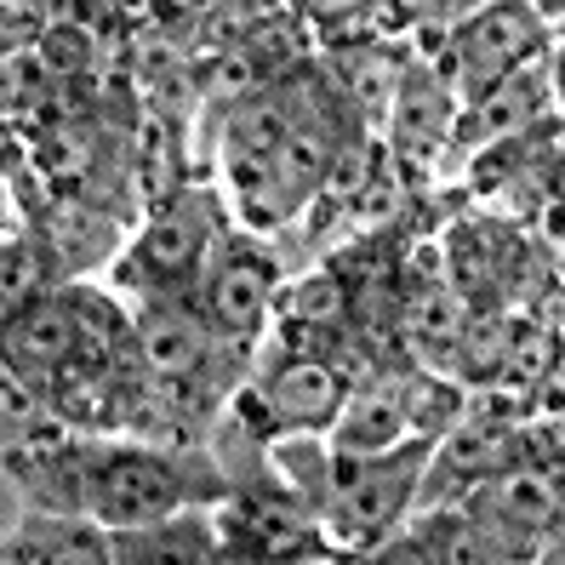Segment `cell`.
I'll return each mask as SVG.
<instances>
[{"mask_svg":"<svg viewBox=\"0 0 565 565\" xmlns=\"http://www.w3.org/2000/svg\"><path fill=\"white\" fill-rule=\"evenodd\" d=\"M7 315H12V309H7V297H0V326H7Z\"/></svg>","mask_w":565,"mask_h":565,"instance_id":"cell-22","label":"cell"},{"mask_svg":"<svg viewBox=\"0 0 565 565\" xmlns=\"http://www.w3.org/2000/svg\"><path fill=\"white\" fill-rule=\"evenodd\" d=\"M423 525L440 548V565H497L491 548L480 543V531L462 520L457 509H423Z\"/></svg>","mask_w":565,"mask_h":565,"instance_id":"cell-19","label":"cell"},{"mask_svg":"<svg viewBox=\"0 0 565 565\" xmlns=\"http://www.w3.org/2000/svg\"><path fill=\"white\" fill-rule=\"evenodd\" d=\"M12 565H115L109 531L92 520H63V514H35L7 548Z\"/></svg>","mask_w":565,"mask_h":565,"instance_id":"cell-15","label":"cell"},{"mask_svg":"<svg viewBox=\"0 0 565 565\" xmlns=\"http://www.w3.org/2000/svg\"><path fill=\"white\" fill-rule=\"evenodd\" d=\"M469 303L446 286V280H423L401 291V315H394V331L406 338V354H417L423 372H451L457 338L469 326Z\"/></svg>","mask_w":565,"mask_h":565,"instance_id":"cell-14","label":"cell"},{"mask_svg":"<svg viewBox=\"0 0 565 565\" xmlns=\"http://www.w3.org/2000/svg\"><path fill=\"white\" fill-rule=\"evenodd\" d=\"M343 372L326 354L286 349L269 372L246 383V412H257V435H326L343 412Z\"/></svg>","mask_w":565,"mask_h":565,"instance_id":"cell-6","label":"cell"},{"mask_svg":"<svg viewBox=\"0 0 565 565\" xmlns=\"http://www.w3.org/2000/svg\"><path fill=\"white\" fill-rule=\"evenodd\" d=\"M52 428V406L46 394L29 383L18 365L0 360V446H23V440H41Z\"/></svg>","mask_w":565,"mask_h":565,"instance_id":"cell-18","label":"cell"},{"mask_svg":"<svg viewBox=\"0 0 565 565\" xmlns=\"http://www.w3.org/2000/svg\"><path fill=\"white\" fill-rule=\"evenodd\" d=\"M0 360L35 383L41 394L81 360V320H75V286H57L35 303H23L0 326Z\"/></svg>","mask_w":565,"mask_h":565,"instance_id":"cell-10","label":"cell"},{"mask_svg":"<svg viewBox=\"0 0 565 565\" xmlns=\"http://www.w3.org/2000/svg\"><path fill=\"white\" fill-rule=\"evenodd\" d=\"M178 509H194V491L178 457L154 446H86L81 514L104 531H138Z\"/></svg>","mask_w":565,"mask_h":565,"instance_id":"cell-2","label":"cell"},{"mask_svg":"<svg viewBox=\"0 0 565 565\" xmlns=\"http://www.w3.org/2000/svg\"><path fill=\"white\" fill-rule=\"evenodd\" d=\"M217 331L189 297H143L131 315V343L115 360V377H149L160 388H201L217 354Z\"/></svg>","mask_w":565,"mask_h":565,"instance_id":"cell-5","label":"cell"},{"mask_svg":"<svg viewBox=\"0 0 565 565\" xmlns=\"http://www.w3.org/2000/svg\"><path fill=\"white\" fill-rule=\"evenodd\" d=\"M326 559V554H320ZM223 565H286V559H263V554H235V548H223ZM303 565H315V559H303Z\"/></svg>","mask_w":565,"mask_h":565,"instance_id":"cell-21","label":"cell"},{"mask_svg":"<svg viewBox=\"0 0 565 565\" xmlns=\"http://www.w3.org/2000/svg\"><path fill=\"white\" fill-rule=\"evenodd\" d=\"M412 383H417V365H394L383 360L372 377H360L343 394V412L338 423L326 428L331 451L343 457H383L406 440H423L417 423H412Z\"/></svg>","mask_w":565,"mask_h":565,"instance_id":"cell-8","label":"cell"},{"mask_svg":"<svg viewBox=\"0 0 565 565\" xmlns=\"http://www.w3.org/2000/svg\"><path fill=\"white\" fill-rule=\"evenodd\" d=\"M315 97L320 92H309L303 81H286V75L246 92L241 104L223 109V149L228 154H252V160H275L280 143L291 138V126L309 115Z\"/></svg>","mask_w":565,"mask_h":565,"instance_id":"cell-12","label":"cell"},{"mask_svg":"<svg viewBox=\"0 0 565 565\" xmlns=\"http://www.w3.org/2000/svg\"><path fill=\"white\" fill-rule=\"evenodd\" d=\"M275 291H280V263L257 241L223 235L212 263L201 269V286H194V309L206 315L217 338H257L275 309Z\"/></svg>","mask_w":565,"mask_h":565,"instance_id":"cell-7","label":"cell"},{"mask_svg":"<svg viewBox=\"0 0 565 565\" xmlns=\"http://www.w3.org/2000/svg\"><path fill=\"white\" fill-rule=\"evenodd\" d=\"M394 154L406 166H435L451 143V126H457V97L446 86V75L435 63L412 57L401 70V92H394Z\"/></svg>","mask_w":565,"mask_h":565,"instance_id":"cell-11","label":"cell"},{"mask_svg":"<svg viewBox=\"0 0 565 565\" xmlns=\"http://www.w3.org/2000/svg\"><path fill=\"white\" fill-rule=\"evenodd\" d=\"M548 18L554 7H520V0H497V7H475L457 23V35L446 46L451 63V97L480 104L486 92H497L503 81H514L520 70H531V57L548 46Z\"/></svg>","mask_w":565,"mask_h":565,"instance_id":"cell-3","label":"cell"},{"mask_svg":"<svg viewBox=\"0 0 565 565\" xmlns=\"http://www.w3.org/2000/svg\"><path fill=\"white\" fill-rule=\"evenodd\" d=\"M360 565H440V548H435V537H428V525L417 514V525H401L394 537H383Z\"/></svg>","mask_w":565,"mask_h":565,"instance_id":"cell-20","label":"cell"},{"mask_svg":"<svg viewBox=\"0 0 565 565\" xmlns=\"http://www.w3.org/2000/svg\"><path fill=\"white\" fill-rule=\"evenodd\" d=\"M46 291H57V269L41 235H7L0 241V297H7V309H23Z\"/></svg>","mask_w":565,"mask_h":565,"instance_id":"cell-17","label":"cell"},{"mask_svg":"<svg viewBox=\"0 0 565 565\" xmlns=\"http://www.w3.org/2000/svg\"><path fill=\"white\" fill-rule=\"evenodd\" d=\"M212 520H217L223 548H235V554H263V559H286V565H303V559L326 554L315 509L291 503V497H275V491L228 497Z\"/></svg>","mask_w":565,"mask_h":565,"instance_id":"cell-9","label":"cell"},{"mask_svg":"<svg viewBox=\"0 0 565 565\" xmlns=\"http://www.w3.org/2000/svg\"><path fill=\"white\" fill-rule=\"evenodd\" d=\"M543 565H559V554H554V559H543Z\"/></svg>","mask_w":565,"mask_h":565,"instance_id":"cell-24","label":"cell"},{"mask_svg":"<svg viewBox=\"0 0 565 565\" xmlns=\"http://www.w3.org/2000/svg\"><path fill=\"white\" fill-rule=\"evenodd\" d=\"M338 565H360V559H338Z\"/></svg>","mask_w":565,"mask_h":565,"instance_id":"cell-23","label":"cell"},{"mask_svg":"<svg viewBox=\"0 0 565 565\" xmlns=\"http://www.w3.org/2000/svg\"><path fill=\"white\" fill-rule=\"evenodd\" d=\"M435 440H406L383 457H326L320 475V543L326 554H372L383 537L406 525V514L417 509V486H423V462Z\"/></svg>","mask_w":565,"mask_h":565,"instance_id":"cell-1","label":"cell"},{"mask_svg":"<svg viewBox=\"0 0 565 565\" xmlns=\"http://www.w3.org/2000/svg\"><path fill=\"white\" fill-rule=\"evenodd\" d=\"M275 309L286 326L297 331H349L354 326V291L343 275H331V269H315L303 280H291L280 297H275Z\"/></svg>","mask_w":565,"mask_h":565,"instance_id":"cell-16","label":"cell"},{"mask_svg":"<svg viewBox=\"0 0 565 565\" xmlns=\"http://www.w3.org/2000/svg\"><path fill=\"white\" fill-rule=\"evenodd\" d=\"M115 565H223V537L206 509H178L138 531H109Z\"/></svg>","mask_w":565,"mask_h":565,"instance_id":"cell-13","label":"cell"},{"mask_svg":"<svg viewBox=\"0 0 565 565\" xmlns=\"http://www.w3.org/2000/svg\"><path fill=\"white\" fill-rule=\"evenodd\" d=\"M223 241V217H217V201L206 189H189L172 206L149 212L143 235L131 241L126 252V280H138L149 297H183L189 286H201V269L212 263Z\"/></svg>","mask_w":565,"mask_h":565,"instance_id":"cell-4","label":"cell"}]
</instances>
